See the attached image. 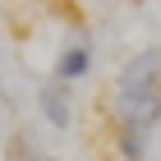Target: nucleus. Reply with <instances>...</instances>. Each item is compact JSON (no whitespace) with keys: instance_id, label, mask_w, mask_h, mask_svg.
I'll use <instances>...</instances> for the list:
<instances>
[{"instance_id":"nucleus-1","label":"nucleus","mask_w":161,"mask_h":161,"mask_svg":"<svg viewBox=\"0 0 161 161\" xmlns=\"http://www.w3.org/2000/svg\"><path fill=\"white\" fill-rule=\"evenodd\" d=\"M120 92H161V51L147 46L120 69Z\"/></svg>"},{"instance_id":"nucleus-2","label":"nucleus","mask_w":161,"mask_h":161,"mask_svg":"<svg viewBox=\"0 0 161 161\" xmlns=\"http://www.w3.org/2000/svg\"><path fill=\"white\" fill-rule=\"evenodd\" d=\"M120 120H124V129L147 134L161 120V92H120Z\"/></svg>"},{"instance_id":"nucleus-3","label":"nucleus","mask_w":161,"mask_h":161,"mask_svg":"<svg viewBox=\"0 0 161 161\" xmlns=\"http://www.w3.org/2000/svg\"><path fill=\"white\" fill-rule=\"evenodd\" d=\"M87 64H92V51H87V42H78V46H64L60 51V83H74V78L87 74Z\"/></svg>"},{"instance_id":"nucleus-4","label":"nucleus","mask_w":161,"mask_h":161,"mask_svg":"<svg viewBox=\"0 0 161 161\" xmlns=\"http://www.w3.org/2000/svg\"><path fill=\"white\" fill-rule=\"evenodd\" d=\"M42 115H46L55 129H64V124H69V97H64L60 83H46V87H42Z\"/></svg>"},{"instance_id":"nucleus-5","label":"nucleus","mask_w":161,"mask_h":161,"mask_svg":"<svg viewBox=\"0 0 161 161\" xmlns=\"http://www.w3.org/2000/svg\"><path fill=\"white\" fill-rule=\"evenodd\" d=\"M120 152H124V161H143V157H147L143 134H138V129H124V134H120Z\"/></svg>"}]
</instances>
